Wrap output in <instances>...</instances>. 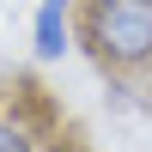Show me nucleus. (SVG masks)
I'll list each match as a JSON object with an SVG mask.
<instances>
[{
    "instance_id": "nucleus-1",
    "label": "nucleus",
    "mask_w": 152,
    "mask_h": 152,
    "mask_svg": "<svg viewBox=\"0 0 152 152\" xmlns=\"http://www.w3.org/2000/svg\"><path fill=\"white\" fill-rule=\"evenodd\" d=\"M73 43L104 73H152V0H85Z\"/></svg>"
},
{
    "instance_id": "nucleus-2",
    "label": "nucleus",
    "mask_w": 152,
    "mask_h": 152,
    "mask_svg": "<svg viewBox=\"0 0 152 152\" xmlns=\"http://www.w3.org/2000/svg\"><path fill=\"white\" fill-rule=\"evenodd\" d=\"M31 43H37V61H61L67 55V43H73V0H43L37 6Z\"/></svg>"
},
{
    "instance_id": "nucleus-3",
    "label": "nucleus",
    "mask_w": 152,
    "mask_h": 152,
    "mask_svg": "<svg viewBox=\"0 0 152 152\" xmlns=\"http://www.w3.org/2000/svg\"><path fill=\"white\" fill-rule=\"evenodd\" d=\"M0 152H37V140H31V128H18L12 116H0Z\"/></svg>"
}]
</instances>
